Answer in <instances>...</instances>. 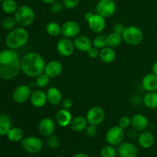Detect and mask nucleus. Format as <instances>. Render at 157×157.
Listing matches in <instances>:
<instances>
[{"label": "nucleus", "mask_w": 157, "mask_h": 157, "mask_svg": "<svg viewBox=\"0 0 157 157\" xmlns=\"http://www.w3.org/2000/svg\"><path fill=\"white\" fill-rule=\"evenodd\" d=\"M21 71V58L16 51L9 48L0 51V78L12 80Z\"/></svg>", "instance_id": "1"}, {"label": "nucleus", "mask_w": 157, "mask_h": 157, "mask_svg": "<svg viewBox=\"0 0 157 157\" xmlns=\"http://www.w3.org/2000/svg\"><path fill=\"white\" fill-rule=\"evenodd\" d=\"M45 61L40 54L36 52L26 53L21 58V70L24 75L29 78H36L44 73Z\"/></svg>", "instance_id": "2"}, {"label": "nucleus", "mask_w": 157, "mask_h": 157, "mask_svg": "<svg viewBox=\"0 0 157 157\" xmlns=\"http://www.w3.org/2000/svg\"><path fill=\"white\" fill-rule=\"evenodd\" d=\"M29 40V33L24 27H17L9 31L6 38V45L8 48L18 50L24 47Z\"/></svg>", "instance_id": "3"}, {"label": "nucleus", "mask_w": 157, "mask_h": 157, "mask_svg": "<svg viewBox=\"0 0 157 157\" xmlns=\"http://www.w3.org/2000/svg\"><path fill=\"white\" fill-rule=\"evenodd\" d=\"M14 18L19 26L24 28L29 27L35 21V12L31 6L23 5L17 9Z\"/></svg>", "instance_id": "4"}, {"label": "nucleus", "mask_w": 157, "mask_h": 157, "mask_svg": "<svg viewBox=\"0 0 157 157\" xmlns=\"http://www.w3.org/2000/svg\"><path fill=\"white\" fill-rule=\"evenodd\" d=\"M123 41L130 45H138L144 40V32L137 26L126 27L122 33Z\"/></svg>", "instance_id": "5"}, {"label": "nucleus", "mask_w": 157, "mask_h": 157, "mask_svg": "<svg viewBox=\"0 0 157 157\" xmlns=\"http://www.w3.org/2000/svg\"><path fill=\"white\" fill-rule=\"evenodd\" d=\"M23 150L30 154H37L40 153L43 148V142L40 138L35 136L24 137L21 141Z\"/></svg>", "instance_id": "6"}, {"label": "nucleus", "mask_w": 157, "mask_h": 157, "mask_svg": "<svg viewBox=\"0 0 157 157\" xmlns=\"http://www.w3.org/2000/svg\"><path fill=\"white\" fill-rule=\"evenodd\" d=\"M125 138V131L124 129L121 128L119 126H113L110 127L106 133V140L109 145L119 146L122 144Z\"/></svg>", "instance_id": "7"}, {"label": "nucleus", "mask_w": 157, "mask_h": 157, "mask_svg": "<svg viewBox=\"0 0 157 157\" xmlns=\"http://www.w3.org/2000/svg\"><path fill=\"white\" fill-rule=\"evenodd\" d=\"M117 11V4L114 0H99L96 5L97 13L105 18H110Z\"/></svg>", "instance_id": "8"}, {"label": "nucleus", "mask_w": 157, "mask_h": 157, "mask_svg": "<svg viewBox=\"0 0 157 157\" xmlns=\"http://www.w3.org/2000/svg\"><path fill=\"white\" fill-rule=\"evenodd\" d=\"M86 119L88 124L98 126L104 122L105 119V112L100 106H94L87 110Z\"/></svg>", "instance_id": "9"}, {"label": "nucleus", "mask_w": 157, "mask_h": 157, "mask_svg": "<svg viewBox=\"0 0 157 157\" xmlns=\"http://www.w3.org/2000/svg\"><path fill=\"white\" fill-rule=\"evenodd\" d=\"M32 90L29 85L20 84L17 86L12 93V99L16 104H21L30 99Z\"/></svg>", "instance_id": "10"}, {"label": "nucleus", "mask_w": 157, "mask_h": 157, "mask_svg": "<svg viewBox=\"0 0 157 157\" xmlns=\"http://www.w3.org/2000/svg\"><path fill=\"white\" fill-rule=\"evenodd\" d=\"M81 32V26L79 23L73 20H68L61 25V35L64 38H75L78 36Z\"/></svg>", "instance_id": "11"}, {"label": "nucleus", "mask_w": 157, "mask_h": 157, "mask_svg": "<svg viewBox=\"0 0 157 157\" xmlns=\"http://www.w3.org/2000/svg\"><path fill=\"white\" fill-rule=\"evenodd\" d=\"M58 53L62 57H70L74 54L75 50L74 41L71 38H62L58 40L56 44Z\"/></svg>", "instance_id": "12"}, {"label": "nucleus", "mask_w": 157, "mask_h": 157, "mask_svg": "<svg viewBox=\"0 0 157 157\" xmlns=\"http://www.w3.org/2000/svg\"><path fill=\"white\" fill-rule=\"evenodd\" d=\"M38 130L40 135L44 137H48L54 134V132L55 130V121L50 117L42 118L38 123Z\"/></svg>", "instance_id": "13"}, {"label": "nucleus", "mask_w": 157, "mask_h": 157, "mask_svg": "<svg viewBox=\"0 0 157 157\" xmlns=\"http://www.w3.org/2000/svg\"><path fill=\"white\" fill-rule=\"evenodd\" d=\"M89 29L96 34H100L106 27V18L99 14H94L93 16L87 21Z\"/></svg>", "instance_id": "14"}, {"label": "nucleus", "mask_w": 157, "mask_h": 157, "mask_svg": "<svg viewBox=\"0 0 157 157\" xmlns=\"http://www.w3.org/2000/svg\"><path fill=\"white\" fill-rule=\"evenodd\" d=\"M138 148L131 142H123L118 146L117 154L121 157H136Z\"/></svg>", "instance_id": "15"}, {"label": "nucleus", "mask_w": 157, "mask_h": 157, "mask_svg": "<svg viewBox=\"0 0 157 157\" xmlns=\"http://www.w3.org/2000/svg\"><path fill=\"white\" fill-rule=\"evenodd\" d=\"M63 71V65L59 61L52 60L45 64L44 73L50 78H55L61 75Z\"/></svg>", "instance_id": "16"}, {"label": "nucleus", "mask_w": 157, "mask_h": 157, "mask_svg": "<svg viewBox=\"0 0 157 157\" xmlns=\"http://www.w3.org/2000/svg\"><path fill=\"white\" fill-rule=\"evenodd\" d=\"M73 41L75 49L81 52H87L93 47V40L86 35H78Z\"/></svg>", "instance_id": "17"}, {"label": "nucleus", "mask_w": 157, "mask_h": 157, "mask_svg": "<svg viewBox=\"0 0 157 157\" xmlns=\"http://www.w3.org/2000/svg\"><path fill=\"white\" fill-rule=\"evenodd\" d=\"M131 126L136 131H144L149 126V120L143 113H136L131 117Z\"/></svg>", "instance_id": "18"}, {"label": "nucleus", "mask_w": 157, "mask_h": 157, "mask_svg": "<svg viewBox=\"0 0 157 157\" xmlns=\"http://www.w3.org/2000/svg\"><path fill=\"white\" fill-rule=\"evenodd\" d=\"M29 100H30V103L32 104V105L36 108H41V107H44L46 103L48 102L46 93L40 89L32 92Z\"/></svg>", "instance_id": "19"}, {"label": "nucleus", "mask_w": 157, "mask_h": 157, "mask_svg": "<svg viewBox=\"0 0 157 157\" xmlns=\"http://www.w3.org/2000/svg\"><path fill=\"white\" fill-rule=\"evenodd\" d=\"M48 102L53 106L59 105L62 103L63 95L61 90L56 87H51L48 89L46 92Z\"/></svg>", "instance_id": "20"}, {"label": "nucleus", "mask_w": 157, "mask_h": 157, "mask_svg": "<svg viewBox=\"0 0 157 157\" xmlns=\"http://www.w3.org/2000/svg\"><path fill=\"white\" fill-rule=\"evenodd\" d=\"M137 141L139 145L144 149H149L153 147L155 142V138L153 133L150 131L144 130L138 135Z\"/></svg>", "instance_id": "21"}, {"label": "nucleus", "mask_w": 157, "mask_h": 157, "mask_svg": "<svg viewBox=\"0 0 157 157\" xmlns=\"http://www.w3.org/2000/svg\"><path fill=\"white\" fill-rule=\"evenodd\" d=\"M55 119L60 127H66L67 126H70L73 117H72V115L69 110L62 108L57 112Z\"/></svg>", "instance_id": "22"}, {"label": "nucleus", "mask_w": 157, "mask_h": 157, "mask_svg": "<svg viewBox=\"0 0 157 157\" xmlns=\"http://www.w3.org/2000/svg\"><path fill=\"white\" fill-rule=\"evenodd\" d=\"M143 88L147 92L156 91L157 90V76L153 72L147 74L143 78L142 80Z\"/></svg>", "instance_id": "23"}, {"label": "nucleus", "mask_w": 157, "mask_h": 157, "mask_svg": "<svg viewBox=\"0 0 157 157\" xmlns=\"http://www.w3.org/2000/svg\"><path fill=\"white\" fill-rule=\"evenodd\" d=\"M99 58L105 64H110L116 59V52L113 48L106 46L100 50Z\"/></svg>", "instance_id": "24"}, {"label": "nucleus", "mask_w": 157, "mask_h": 157, "mask_svg": "<svg viewBox=\"0 0 157 157\" xmlns=\"http://www.w3.org/2000/svg\"><path fill=\"white\" fill-rule=\"evenodd\" d=\"M87 126H88V122L86 117L83 116H77L74 117L70 124L71 128L75 132L84 131Z\"/></svg>", "instance_id": "25"}, {"label": "nucleus", "mask_w": 157, "mask_h": 157, "mask_svg": "<svg viewBox=\"0 0 157 157\" xmlns=\"http://www.w3.org/2000/svg\"><path fill=\"white\" fill-rule=\"evenodd\" d=\"M143 103L146 107L151 110L157 108V91H149L144 95Z\"/></svg>", "instance_id": "26"}, {"label": "nucleus", "mask_w": 157, "mask_h": 157, "mask_svg": "<svg viewBox=\"0 0 157 157\" xmlns=\"http://www.w3.org/2000/svg\"><path fill=\"white\" fill-rule=\"evenodd\" d=\"M12 128V121L9 115L0 113V136H6Z\"/></svg>", "instance_id": "27"}, {"label": "nucleus", "mask_w": 157, "mask_h": 157, "mask_svg": "<svg viewBox=\"0 0 157 157\" xmlns=\"http://www.w3.org/2000/svg\"><path fill=\"white\" fill-rule=\"evenodd\" d=\"M6 136L8 139L12 142H21L24 139V132L19 127H12Z\"/></svg>", "instance_id": "28"}, {"label": "nucleus", "mask_w": 157, "mask_h": 157, "mask_svg": "<svg viewBox=\"0 0 157 157\" xmlns=\"http://www.w3.org/2000/svg\"><path fill=\"white\" fill-rule=\"evenodd\" d=\"M2 9L6 14H15L18 9V5L15 0H4L2 2Z\"/></svg>", "instance_id": "29"}, {"label": "nucleus", "mask_w": 157, "mask_h": 157, "mask_svg": "<svg viewBox=\"0 0 157 157\" xmlns=\"http://www.w3.org/2000/svg\"><path fill=\"white\" fill-rule=\"evenodd\" d=\"M122 41V35L121 34L113 32L107 35V44L108 47L115 48L121 44Z\"/></svg>", "instance_id": "30"}, {"label": "nucleus", "mask_w": 157, "mask_h": 157, "mask_svg": "<svg viewBox=\"0 0 157 157\" xmlns=\"http://www.w3.org/2000/svg\"><path fill=\"white\" fill-rule=\"evenodd\" d=\"M45 31L52 37H58L61 34V25L57 21H50L46 25Z\"/></svg>", "instance_id": "31"}, {"label": "nucleus", "mask_w": 157, "mask_h": 157, "mask_svg": "<svg viewBox=\"0 0 157 157\" xmlns=\"http://www.w3.org/2000/svg\"><path fill=\"white\" fill-rule=\"evenodd\" d=\"M93 46L98 48L99 50L107 46V35H103V34H99V35H97L93 40Z\"/></svg>", "instance_id": "32"}, {"label": "nucleus", "mask_w": 157, "mask_h": 157, "mask_svg": "<svg viewBox=\"0 0 157 157\" xmlns=\"http://www.w3.org/2000/svg\"><path fill=\"white\" fill-rule=\"evenodd\" d=\"M50 81V78L45 73H41L35 78V84L39 88H44L47 87Z\"/></svg>", "instance_id": "33"}, {"label": "nucleus", "mask_w": 157, "mask_h": 157, "mask_svg": "<svg viewBox=\"0 0 157 157\" xmlns=\"http://www.w3.org/2000/svg\"><path fill=\"white\" fill-rule=\"evenodd\" d=\"M101 155L102 157H116L117 155V150H116L113 146L108 144L101 149Z\"/></svg>", "instance_id": "34"}, {"label": "nucleus", "mask_w": 157, "mask_h": 157, "mask_svg": "<svg viewBox=\"0 0 157 157\" xmlns=\"http://www.w3.org/2000/svg\"><path fill=\"white\" fill-rule=\"evenodd\" d=\"M17 22L13 17H7L2 21V27L8 31H11L15 29Z\"/></svg>", "instance_id": "35"}, {"label": "nucleus", "mask_w": 157, "mask_h": 157, "mask_svg": "<svg viewBox=\"0 0 157 157\" xmlns=\"http://www.w3.org/2000/svg\"><path fill=\"white\" fill-rule=\"evenodd\" d=\"M46 138H47V139H46V143H47V145L50 148L56 149L60 146L59 139H58V136H55V135L52 134Z\"/></svg>", "instance_id": "36"}, {"label": "nucleus", "mask_w": 157, "mask_h": 157, "mask_svg": "<svg viewBox=\"0 0 157 157\" xmlns=\"http://www.w3.org/2000/svg\"><path fill=\"white\" fill-rule=\"evenodd\" d=\"M118 126L124 130L128 128L130 126H131V118L129 117L128 116L121 117L118 121Z\"/></svg>", "instance_id": "37"}, {"label": "nucleus", "mask_w": 157, "mask_h": 157, "mask_svg": "<svg viewBox=\"0 0 157 157\" xmlns=\"http://www.w3.org/2000/svg\"><path fill=\"white\" fill-rule=\"evenodd\" d=\"M85 133L87 135V137L93 138L98 133V126L91 125V124H88L87 128L85 129Z\"/></svg>", "instance_id": "38"}, {"label": "nucleus", "mask_w": 157, "mask_h": 157, "mask_svg": "<svg viewBox=\"0 0 157 157\" xmlns=\"http://www.w3.org/2000/svg\"><path fill=\"white\" fill-rule=\"evenodd\" d=\"M81 0H63V6L67 9H74L79 5Z\"/></svg>", "instance_id": "39"}, {"label": "nucleus", "mask_w": 157, "mask_h": 157, "mask_svg": "<svg viewBox=\"0 0 157 157\" xmlns=\"http://www.w3.org/2000/svg\"><path fill=\"white\" fill-rule=\"evenodd\" d=\"M64 8L63 3L59 2H55L52 4L50 5V11L52 13H58V12H61Z\"/></svg>", "instance_id": "40"}, {"label": "nucleus", "mask_w": 157, "mask_h": 157, "mask_svg": "<svg viewBox=\"0 0 157 157\" xmlns=\"http://www.w3.org/2000/svg\"><path fill=\"white\" fill-rule=\"evenodd\" d=\"M87 55L89 56V58L94 59V58H97L98 57H99L100 51H99V49L97 48L94 47L93 46V47H92L91 48H90V50L87 52Z\"/></svg>", "instance_id": "41"}, {"label": "nucleus", "mask_w": 157, "mask_h": 157, "mask_svg": "<svg viewBox=\"0 0 157 157\" xmlns=\"http://www.w3.org/2000/svg\"><path fill=\"white\" fill-rule=\"evenodd\" d=\"M125 26L124 25L121 24V23H117V24H115L113 27V32H116V33L118 34H121L122 35L123 32L124 31L125 29Z\"/></svg>", "instance_id": "42"}, {"label": "nucleus", "mask_w": 157, "mask_h": 157, "mask_svg": "<svg viewBox=\"0 0 157 157\" xmlns=\"http://www.w3.org/2000/svg\"><path fill=\"white\" fill-rule=\"evenodd\" d=\"M72 104H73V101H72V100L71 98H65L62 101L63 108L67 109V110H69V109L71 108Z\"/></svg>", "instance_id": "43"}, {"label": "nucleus", "mask_w": 157, "mask_h": 157, "mask_svg": "<svg viewBox=\"0 0 157 157\" xmlns=\"http://www.w3.org/2000/svg\"><path fill=\"white\" fill-rule=\"evenodd\" d=\"M139 135V134H138ZM138 135H137V131L136 130H131L129 131L128 133V136L130 138V139H134V138H137L138 137Z\"/></svg>", "instance_id": "44"}, {"label": "nucleus", "mask_w": 157, "mask_h": 157, "mask_svg": "<svg viewBox=\"0 0 157 157\" xmlns=\"http://www.w3.org/2000/svg\"><path fill=\"white\" fill-rule=\"evenodd\" d=\"M93 15H94L93 12H86V13L84 14V19H85L87 21H88L89 19H90V18H91Z\"/></svg>", "instance_id": "45"}, {"label": "nucleus", "mask_w": 157, "mask_h": 157, "mask_svg": "<svg viewBox=\"0 0 157 157\" xmlns=\"http://www.w3.org/2000/svg\"><path fill=\"white\" fill-rule=\"evenodd\" d=\"M152 71H153V73L155 74L157 76V60L155 61L154 64H153V67H152Z\"/></svg>", "instance_id": "46"}, {"label": "nucleus", "mask_w": 157, "mask_h": 157, "mask_svg": "<svg viewBox=\"0 0 157 157\" xmlns=\"http://www.w3.org/2000/svg\"><path fill=\"white\" fill-rule=\"evenodd\" d=\"M74 157H90V156L84 153H78L74 156Z\"/></svg>", "instance_id": "47"}, {"label": "nucleus", "mask_w": 157, "mask_h": 157, "mask_svg": "<svg viewBox=\"0 0 157 157\" xmlns=\"http://www.w3.org/2000/svg\"><path fill=\"white\" fill-rule=\"evenodd\" d=\"M41 1H42L44 3H45V4L51 5L53 2H56L57 0H41Z\"/></svg>", "instance_id": "48"}, {"label": "nucleus", "mask_w": 157, "mask_h": 157, "mask_svg": "<svg viewBox=\"0 0 157 157\" xmlns=\"http://www.w3.org/2000/svg\"><path fill=\"white\" fill-rule=\"evenodd\" d=\"M2 1H4V0H0V2H2Z\"/></svg>", "instance_id": "49"}, {"label": "nucleus", "mask_w": 157, "mask_h": 157, "mask_svg": "<svg viewBox=\"0 0 157 157\" xmlns=\"http://www.w3.org/2000/svg\"><path fill=\"white\" fill-rule=\"evenodd\" d=\"M92 157H95V156H92Z\"/></svg>", "instance_id": "50"}]
</instances>
